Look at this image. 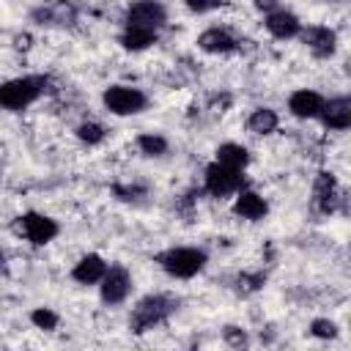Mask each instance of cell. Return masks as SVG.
<instances>
[{
    "instance_id": "cell-7",
    "label": "cell",
    "mask_w": 351,
    "mask_h": 351,
    "mask_svg": "<svg viewBox=\"0 0 351 351\" xmlns=\"http://www.w3.org/2000/svg\"><path fill=\"white\" fill-rule=\"evenodd\" d=\"M99 293L104 304H121L126 302V296L132 293V274L126 271V266L112 263L107 266V274L99 282Z\"/></svg>"
},
{
    "instance_id": "cell-18",
    "label": "cell",
    "mask_w": 351,
    "mask_h": 351,
    "mask_svg": "<svg viewBox=\"0 0 351 351\" xmlns=\"http://www.w3.org/2000/svg\"><path fill=\"white\" fill-rule=\"evenodd\" d=\"M217 165L244 173V167L250 165V151H247L241 143H222V145L217 148Z\"/></svg>"
},
{
    "instance_id": "cell-17",
    "label": "cell",
    "mask_w": 351,
    "mask_h": 351,
    "mask_svg": "<svg viewBox=\"0 0 351 351\" xmlns=\"http://www.w3.org/2000/svg\"><path fill=\"white\" fill-rule=\"evenodd\" d=\"M156 38H159V33H156V30L132 27V25H123V30H121V36H118L121 47H123V49H129V52H143V49L154 47V44H156Z\"/></svg>"
},
{
    "instance_id": "cell-14",
    "label": "cell",
    "mask_w": 351,
    "mask_h": 351,
    "mask_svg": "<svg viewBox=\"0 0 351 351\" xmlns=\"http://www.w3.org/2000/svg\"><path fill=\"white\" fill-rule=\"evenodd\" d=\"M197 47L208 55H228L239 49V38L225 27H208L197 36Z\"/></svg>"
},
{
    "instance_id": "cell-19",
    "label": "cell",
    "mask_w": 351,
    "mask_h": 351,
    "mask_svg": "<svg viewBox=\"0 0 351 351\" xmlns=\"http://www.w3.org/2000/svg\"><path fill=\"white\" fill-rule=\"evenodd\" d=\"M280 123V115L271 110V107H255L250 115H247V132L258 134V137H266L277 129Z\"/></svg>"
},
{
    "instance_id": "cell-24",
    "label": "cell",
    "mask_w": 351,
    "mask_h": 351,
    "mask_svg": "<svg viewBox=\"0 0 351 351\" xmlns=\"http://www.w3.org/2000/svg\"><path fill=\"white\" fill-rule=\"evenodd\" d=\"M30 321H33L38 329H44V332H52V329H58V324H60L58 313L49 310V307H36V310L30 313Z\"/></svg>"
},
{
    "instance_id": "cell-26",
    "label": "cell",
    "mask_w": 351,
    "mask_h": 351,
    "mask_svg": "<svg viewBox=\"0 0 351 351\" xmlns=\"http://www.w3.org/2000/svg\"><path fill=\"white\" fill-rule=\"evenodd\" d=\"M112 192L118 195V200H137V197L143 195V189H140V186H121V184H115V186H112Z\"/></svg>"
},
{
    "instance_id": "cell-6",
    "label": "cell",
    "mask_w": 351,
    "mask_h": 351,
    "mask_svg": "<svg viewBox=\"0 0 351 351\" xmlns=\"http://www.w3.org/2000/svg\"><path fill=\"white\" fill-rule=\"evenodd\" d=\"M203 189L211 197H230V195H239L241 189H247V178L239 170H230V167L211 162L206 167V176H203Z\"/></svg>"
},
{
    "instance_id": "cell-4",
    "label": "cell",
    "mask_w": 351,
    "mask_h": 351,
    "mask_svg": "<svg viewBox=\"0 0 351 351\" xmlns=\"http://www.w3.org/2000/svg\"><path fill=\"white\" fill-rule=\"evenodd\" d=\"M14 233H19V236H22L25 241H30L33 247H44V244H49V241L60 233V225H58L52 217L41 214V211H25V214L16 217Z\"/></svg>"
},
{
    "instance_id": "cell-25",
    "label": "cell",
    "mask_w": 351,
    "mask_h": 351,
    "mask_svg": "<svg viewBox=\"0 0 351 351\" xmlns=\"http://www.w3.org/2000/svg\"><path fill=\"white\" fill-rule=\"evenodd\" d=\"M310 335L318 337V340H335L337 337V324L329 321V318H315L310 324Z\"/></svg>"
},
{
    "instance_id": "cell-15",
    "label": "cell",
    "mask_w": 351,
    "mask_h": 351,
    "mask_svg": "<svg viewBox=\"0 0 351 351\" xmlns=\"http://www.w3.org/2000/svg\"><path fill=\"white\" fill-rule=\"evenodd\" d=\"M321 123L332 132H346L351 126V99L348 96L329 99L321 110Z\"/></svg>"
},
{
    "instance_id": "cell-1",
    "label": "cell",
    "mask_w": 351,
    "mask_h": 351,
    "mask_svg": "<svg viewBox=\"0 0 351 351\" xmlns=\"http://www.w3.org/2000/svg\"><path fill=\"white\" fill-rule=\"evenodd\" d=\"M176 310H178V299H173L167 293H148V296H143L132 307V313H129V329L134 335L151 332L154 326L165 324Z\"/></svg>"
},
{
    "instance_id": "cell-2",
    "label": "cell",
    "mask_w": 351,
    "mask_h": 351,
    "mask_svg": "<svg viewBox=\"0 0 351 351\" xmlns=\"http://www.w3.org/2000/svg\"><path fill=\"white\" fill-rule=\"evenodd\" d=\"M47 85H49V80L41 74H27V77H14V80L0 82V110L19 112V110L30 107L49 90Z\"/></svg>"
},
{
    "instance_id": "cell-20",
    "label": "cell",
    "mask_w": 351,
    "mask_h": 351,
    "mask_svg": "<svg viewBox=\"0 0 351 351\" xmlns=\"http://www.w3.org/2000/svg\"><path fill=\"white\" fill-rule=\"evenodd\" d=\"M137 148H140V154L143 156H165L167 154V140L162 137V134H154V132H145V134H140L137 137Z\"/></svg>"
},
{
    "instance_id": "cell-22",
    "label": "cell",
    "mask_w": 351,
    "mask_h": 351,
    "mask_svg": "<svg viewBox=\"0 0 351 351\" xmlns=\"http://www.w3.org/2000/svg\"><path fill=\"white\" fill-rule=\"evenodd\" d=\"M77 140H82L85 145H99L104 140V126L96 123V121H82L77 129H74Z\"/></svg>"
},
{
    "instance_id": "cell-5",
    "label": "cell",
    "mask_w": 351,
    "mask_h": 351,
    "mask_svg": "<svg viewBox=\"0 0 351 351\" xmlns=\"http://www.w3.org/2000/svg\"><path fill=\"white\" fill-rule=\"evenodd\" d=\"M101 101L107 107V112L112 115H137L148 107V96L140 90V88H132V85H110L104 93H101Z\"/></svg>"
},
{
    "instance_id": "cell-8",
    "label": "cell",
    "mask_w": 351,
    "mask_h": 351,
    "mask_svg": "<svg viewBox=\"0 0 351 351\" xmlns=\"http://www.w3.org/2000/svg\"><path fill=\"white\" fill-rule=\"evenodd\" d=\"M340 203H343V189H340L335 173L321 170L315 176V181H313V206L321 214H335Z\"/></svg>"
},
{
    "instance_id": "cell-11",
    "label": "cell",
    "mask_w": 351,
    "mask_h": 351,
    "mask_svg": "<svg viewBox=\"0 0 351 351\" xmlns=\"http://www.w3.org/2000/svg\"><path fill=\"white\" fill-rule=\"evenodd\" d=\"M263 25H266V30H269L274 38H280V41L296 38V36L302 33L299 16H296L291 8H285V5H277L274 11H269L266 19H263Z\"/></svg>"
},
{
    "instance_id": "cell-12",
    "label": "cell",
    "mask_w": 351,
    "mask_h": 351,
    "mask_svg": "<svg viewBox=\"0 0 351 351\" xmlns=\"http://www.w3.org/2000/svg\"><path fill=\"white\" fill-rule=\"evenodd\" d=\"M326 99L318 93V90H310V88H299L288 96V110L291 115L296 118H304V121H313V118H321V110H324Z\"/></svg>"
},
{
    "instance_id": "cell-27",
    "label": "cell",
    "mask_w": 351,
    "mask_h": 351,
    "mask_svg": "<svg viewBox=\"0 0 351 351\" xmlns=\"http://www.w3.org/2000/svg\"><path fill=\"white\" fill-rule=\"evenodd\" d=\"M222 3H195V0H189L186 3V8L192 11V14H206V11H217Z\"/></svg>"
},
{
    "instance_id": "cell-9",
    "label": "cell",
    "mask_w": 351,
    "mask_h": 351,
    "mask_svg": "<svg viewBox=\"0 0 351 351\" xmlns=\"http://www.w3.org/2000/svg\"><path fill=\"white\" fill-rule=\"evenodd\" d=\"M165 22H167V8L156 0H140L126 8V25H132V27L159 30Z\"/></svg>"
},
{
    "instance_id": "cell-28",
    "label": "cell",
    "mask_w": 351,
    "mask_h": 351,
    "mask_svg": "<svg viewBox=\"0 0 351 351\" xmlns=\"http://www.w3.org/2000/svg\"><path fill=\"white\" fill-rule=\"evenodd\" d=\"M0 263H3V250H0Z\"/></svg>"
},
{
    "instance_id": "cell-3",
    "label": "cell",
    "mask_w": 351,
    "mask_h": 351,
    "mask_svg": "<svg viewBox=\"0 0 351 351\" xmlns=\"http://www.w3.org/2000/svg\"><path fill=\"white\" fill-rule=\"evenodd\" d=\"M156 263L162 266L165 274L176 280H192L195 274L203 271V266L208 263V255L200 247H170L156 255Z\"/></svg>"
},
{
    "instance_id": "cell-10",
    "label": "cell",
    "mask_w": 351,
    "mask_h": 351,
    "mask_svg": "<svg viewBox=\"0 0 351 351\" xmlns=\"http://www.w3.org/2000/svg\"><path fill=\"white\" fill-rule=\"evenodd\" d=\"M299 38L304 41V47L315 55V58H332L335 49H337V33L326 25H310V27H302Z\"/></svg>"
},
{
    "instance_id": "cell-13",
    "label": "cell",
    "mask_w": 351,
    "mask_h": 351,
    "mask_svg": "<svg viewBox=\"0 0 351 351\" xmlns=\"http://www.w3.org/2000/svg\"><path fill=\"white\" fill-rule=\"evenodd\" d=\"M107 266H110V263H107L99 252H88V255H82V258L74 263L71 280L80 282V285H99L101 277L107 274Z\"/></svg>"
},
{
    "instance_id": "cell-21",
    "label": "cell",
    "mask_w": 351,
    "mask_h": 351,
    "mask_svg": "<svg viewBox=\"0 0 351 351\" xmlns=\"http://www.w3.org/2000/svg\"><path fill=\"white\" fill-rule=\"evenodd\" d=\"M263 282H266V274L263 271H241L239 277H236V293L239 296H250V293H258L261 288H263Z\"/></svg>"
},
{
    "instance_id": "cell-16",
    "label": "cell",
    "mask_w": 351,
    "mask_h": 351,
    "mask_svg": "<svg viewBox=\"0 0 351 351\" xmlns=\"http://www.w3.org/2000/svg\"><path fill=\"white\" fill-rule=\"evenodd\" d=\"M233 214L241 217V219L258 222V219H263V217L269 214V203H266L258 192H252V189H241V192L236 195V200H233Z\"/></svg>"
},
{
    "instance_id": "cell-23",
    "label": "cell",
    "mask_w": 351,
    "mask_h": 351,
    "mask_svg": "<svg viewBox=\"0 0 351 351\" xmlns=\"http://www.w3.org/2000/svg\"><path fill=\"white\" fill-rule=\"evenodd\" d=\"M222 340H225L233 351H247V346H250L247 329H241V326H236V324H228V326L222 329Z\"/></svg>"
}]
</instances>
